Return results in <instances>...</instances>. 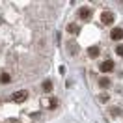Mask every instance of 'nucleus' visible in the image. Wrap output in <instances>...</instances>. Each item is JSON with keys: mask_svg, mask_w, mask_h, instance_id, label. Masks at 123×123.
Listing matches in <instances>:
<instances>
[{"mask_svg": "<svg viewBox=\"0 0 123 123\" xmlns=\"http://www.w3.org/2000/svg\"><path fill=\"white\" fill-rule=\"evenodd\" d=\"M26 97H28V92L21 90V92H15L13 95H11V101H13V103H21V101H24Z\"/></svg>", "mask_w": 123, "mask_h": 123, "instance_id": "obj_1", "label": "nucleus"}, {"mask_svg": "<svg viewBox=\"0 0 123 123\" xmlns=\"http://www.w3.org/2000/svg\"><path fill=\"white\" fill-rule=\"evenodd\" d=\"M101 21L105 24H112L114 23V13H112V11H103V13H101Z\"/></svg>", "mask_w": 123, "mask_h": 123, "instance_id": "obj_2", "label": "nucleus"}, {"mask_svg": "<svg viewBox=\"0 0 123 123\" xmlns=\"http://www.w3.org/2000/svg\"><path fill=\"white\" fill-rule=\"evenodd\" d=\"M116 52L119 54V56H123V45H117V49H116Z\"/></svg>", "mask_w": 123, "mask_h": 123, "instance_id": "obj_13", "label": "nucleus"}, {"mask_svg": "<svg viewBox=\"0 0 123 123\" xmlns=\"http://www.w3.org/2000/svg\"><path fill=\"white\" fill-rule=\"evenodd\" d=\"M9 80H11V77H9L8 73H2V75H0V82H2V84H8Z\"/></svg>", "mask_w": 123, "mask_h": 123, "instance_id": "obj_9", "label": "nucleus"}, {"mask_svg": "<svg viewBox=\"0 0 123 123\" xmlns=\"http://www.w3.org/2000/svg\"><path fill=\"white\" fill-rule=\"evenodd\" d=\"M78 17H80L82 21H90V19H92V9L90 8H82L80 11H78Z\"/></svg>", "mask_w": 123, "mask_h": 123, "instance_id": "obj_5", "label": "nucleus"}, {"mask_svg": "<svg viewBox=\"0 0 123 123\" xmlns=\"http://www.w3.org/2000/svg\"><path fill=\"white\" fill-rule=\"evenodd\" d=\"M101 71L103 73H110V71H114V62L112 60H105L101 63Z\"/></svg>", "mask_w": 123, "mask_h": 123, "instance_id": "obj_3", "label": "nucleus"}, {"mask_svg": "<svg viewBox=\"0 0 123 123\" xmlns=\"http://www.w3.org/2000/svg\"><path fill=\"white\" fill-rule=\"evenodd\" d=\"M110 37L114 39V41L123 39V28H112V32H110Z\"/></svg>", "mask_w": 123, "mask_h": 123, "instance_id": "obj_4", "label": "nucleus"}, {"mask_svg": "<svg viewBox=\"0 0 123 123\" xmlns=\"http://www.w3.org/2000/svg\"><path fill=\"white\" fill-rule=\"evenodd\" d=\"M67 32H71V34H78L80 28H78L77 24H69V26H67Z\"/></svg>", "mask_w": 123, "mask_h": 123, "instance_id": "obj_10", "label": "nucleus"}, {"mask_svg": "<svg viewBox=\"0 0 123 123\" xmlns=\"http://www.w3.org/2000/svg\"><path fill=\"white\" fill-rule=\"evenodd\" d=\"M45 105L49 108H56V106H58V101H56V99H49V101H45Z\"/></svg>", "mask_w": 123, "mask_h": 123, "instance_id": "obj_11", "label": "nucleus"}, {"mask_svg": "<svg viewBox=\"0 0 123 123\" xmlns=\"http://www.w3.org/2000/svg\"><path fill=\"white\" fill-rule=\"evenodd\" d=\"M99 84L103 86V88H108V86H110V80H108L106 77H101L99 78Z\"/></svg>", "mask_w": 123, "mask_h": 123, "instance_id": "obj_12", "label": "nucleus"}, {"mask_svg": "<svg viewBox=\"0 0 123 123\" xmlns=\"http://www.w3.org/2000/svg\"><path fill=\"white\" fill-rule=\"evenodd\" d=\"M43 92H52V82H50V80H45V82H43Z\"/></svg>", "mask_w": 123, "mask_h": 123, "instance_id": "obj_8", "label": "nucleus"}, {"mask_svg": "<svg viewBox=\"0 0 123 123\" xmlns=\"http://www.w3.org/2000/svg\"><path fill=\"white\" fill-rule=\"evenodd\" d=\"M99 47L97 45H93V47H90V49H88V54H90V58H97V56H99Z\"/></svg>", "mask_w": 123, "mask_h": 123, "instance_id": "obj_6", "label": "nucleus"}, {"mask_svg": "<svg viewBox=\"0 0 123 123\" xmlns=\"http://www.w3.org/2000/svg\"><path fill=\"white\" fill-rule=\"evenodd\" d=\"M67 50H69L71 54H77V52H78V45L75 43V41H69V45H67Z\"/></svg>", "mask_w": 123, "mask_h": 123, "instance_id": "obj_7", "label": "nucleus"}]
</instances>
